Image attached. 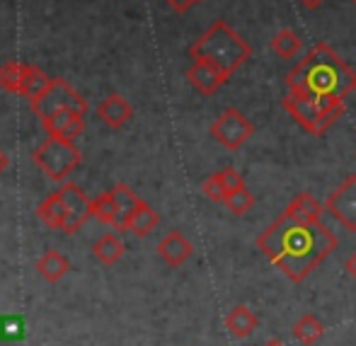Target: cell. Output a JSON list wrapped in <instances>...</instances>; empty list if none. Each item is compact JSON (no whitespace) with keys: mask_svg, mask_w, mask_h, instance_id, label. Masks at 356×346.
Here are the masks:
<instances>
[{"mask_svg":"<svg viewBox=\"0 0 356 346\" xmlns=\"http://www.w3.org/2000/svg\"><path fill=\"white\" fill-rule=\"evenodd\" d=\"M257 247L286 279L303 283L339 247V240L323 220L305 223L284 211L264 233H259Z\"/></svg>","mask_w":356,"mask_h":346,"instance_id":"cell-1","label":"cell"},{"mask_svg":"<svg viewBox=\"0 0 356 346\" xmlns=\"http://www.w3.org/2000/svg\"><path fill=\"white\" fill-rule=\"evenodd\" d=\"M286 85L289 92L308 94V97L347 99V94L354 92L356 73L327 42H318L286 73Z\"/></svg>","mask_w":356,"mask_h":346,"instance_id":"cell-2","label":"cell"},{"mask_svg":"<svg viewBox=\"0 0 356 346\" xmlns=\"http://www.w3.org/2000/svg\"><path fill=\"white\" fill-rule=\"evenodd\" d=\"M189 56L194 61H209L225 78H233L235 70L252 58V47L225 19H216L211 27L189 47Z\"/></svg>","mask_w":356,"mask_h":346,"instance_id":"cell-3","label":"cell"},{"mask_svg":"<svg viewBox=\"0 0 356 346\" xmlns=\"http://www.w3.org/2000/svg\"><path fill=\"white\" fill-rule=\"evenodd\" d=\"M83 153L73 140L49 136L32 153V163L47 174L51 182H68V177L73 174V170L80 165Z\"/></svg>","mask_w":356,"mask_h":346,"instance_id":"cell-4","label":"cell"},{"mask_svg":"<svg viewBox=\"0 0 356 346\" xmlns=\"http://www.w3.org/2000/svg\"><path fill=\"white\" fill-rule=\"evenodd\" d=\"M282 107L289 112V117L293 119L303 131L310 133V136H325V131L337 122V117L325 114L323 109L315 104V99L308 97V94L289 92L282 99Z\"/></svg>","mask_w":356,"mask_h":346,"instance_id":"cell-5","label":"cell"},{"mask_svg":"<svg viewBox=\"0 0 356 346\" xmlns=\"http://www.w3.org/2000/svg\"><path fill=\"white\" fill-rule=\"evenodd\" d=\"M29 107H32V112L37 114L39 119L49 117V114L58 112V109H71V112H78V114H83V117L88 114V102H85V97L63 78H54L51 88H49L37 102H29Z\"/></svg>","mask_w":356,"mask_h":346,"instance_id":"cell-6","label":"cell"},{"mask_svg":"<svg viewBox=\"0 0 356 346\" xmlns=\"http://www.w3.org/2000/svg\"><path fill=\"white\" fill-rule=\"evenodd\" d=\"M211 136L225 150H240L250 138L254 136V126L240 109L228 107L216 117L211 124Z\"/></svg>","mask_w":356,"mask_h":346,"instance_id":"cell-7","label":"cell"},{"mask_svg":"<svg viewBox=\"0 0 356 346\" xmlns=\"http://www.w3.org/2000/svg\"><path fill=\"white\" fill-rule=\"evenodd\" d=\"M325 211L334 215L349 233H356V174H349L337 189L327 194Z\"/></svg>","mask_w":356,"mask_h":346,"instance_id":"cell-8","label":"cell"},{"mask_svg":"<svg viewBox=\"0 0 356 346\" xmlns=\"http://www.w3.org/2000/svg\"><path fill=\"white\" fill-rule=\"evenodd\" d=\"M58 197H61L63 206L68 211V218H66V225H63V233L66 235H73L83 228L85 220L92 215V199L73 182H63L61 189H58Z\"/></svg>","mask_w":356,"mask_h":346,"instance_id":"cell-9","label":"cell"},{"mask_svg":"<svg viewBox=\"0 0 356 346\" xmlns=\"http://www.w3.org/2000/svg\"><path fill=\"white\" fill-rule=\"evenodd\" d=\"M42 124H44V129H47L49 136H58V138H66V140H75L78 136H83V131H85L83 114L71 112V109H58V112L44 117Z\"/></svg>","mask_w":356,"mask_h":346,"instance_id":"cell-10","label":"cell"},{"mask_svg":"<svg viewBox=\"0 0 356 346\" xmlns=\"http://www.w3.org/2000/svg\"><path fill=\"white\" fill-rule=\"evenodd\" d=\"M187 80L202 94L211 97V94L218 92V90L223 88V85L228 83L230 78H225V75L220 73V70L216 68V66H211L209 61H194L192 66H189V70H187Z\"/></svg>","mask_w":356,"mask_h":346,"instance_id":"cell-11","label":"cell"},{"mask_svg":"<svg viewBox=\"0 0 356 346\" xmlns=\"http://www.w3.org/2000/svg\"><path fill=\"white\" fill-rule=\"evenodd\" d=\"M155 249H158L160 259H163L165 264H170V267H182L194 254V245L189 242L179 230H172V233L165 235Z\"/></svg>","mask_w":356,"mask_h":346,"instance_id":"cell-12","label":"cell"},{"mask_svg":"<svg viewBox=\"0 0 356 346\" xmlns=\"http://www.w3.org/2000/svg\"><path fill=\"white\" fill-rule=\"evenodd\" d=\"M97 117L107 124L109 129H122L129 119L134 117V107L122 97V94H109L99 102Z\"/></svg>","mask_w":356,"mask_h":346,"instance_id":"cell-13","label":"cell"},{"mask_svg":"<svg viewBox=\"0 0 356 346\" xmlns=\"http://www.w3.org/2000/svg\"><path fill=\"white\" fill-rule=\"evenodd\" d=\"M225 329L230 332V337L235 339H248L250 334L257 329L259 320L257 315L252 313V310L248 308V305H235L233 310H230L228 315H225Z\"/></svg>","mask_w":356,"mask_h":346,"instance_id":"cell-14","label":"cell"},{"mask_svg":"<svg viewBox=\"0 0 356 346\" xmlns=\"http://www.w3.org/2000/svg\"><path fill=\"white\" fill-rule=\"evenodd\" d=\"M54 78H49L42 68L32 66V63H24V73H22V83H19V94L27 97L29 102H37L49 88H51Z\"/></svg>","mask_w":356,"mask_h":346,"instance_id":"cell-15","label":"cell"},{"mask_svg":"<svg viewBox=\"0 0 356 346\" xmlns=\"http://www.w3.org/2000/svg\"><path fill=\"white\" fill-rule=\"evenodd\" d=\"M112 197H114V201H117V208H119L117 225H114V228H117V230H127L129 218H131L134 211H136L138 206H141L143 199H138V194L134 192V189L129 187V184H124V182L114 184Z\"/></svg>","mask_w":356,"mask_h":346,"instance_id":"cell-16","label":"cell"},{"mask_svg":"<svg viewBox=\"0 0 356 346\" xmlns=\"http://www.w3.org/2000/svg\"><path fill=\"white\" fill-rule=\"evenodd\" d=\"M37 272L42 274L49 283H58L68 272H71V262H68L66 254L56 252V249H49L39 257L37 262Z\"/></svg>","mask_w":356,"mask_h":346,"instance_id":"cell-17","label":"cell"},{"mask_svg":"<svg viewBox=\"0 0 356 346\" xmlns=\"http://www.w3.org/2000/svg\"><path fill=\"white\" fill-rule=\"evenodd\" d=\"M37 215H39V220L47 225V228L63 230V225H66V218H68V211H66V206H63L61 197L54 192L51 197H47L42 204H39Z\"/></svg>","mask_w":356,"mask_h":346,"instance_id":"cell-18","label":"cell"},{"mask_svg":"<svg viewBox=\"0 0 356 346\" xmlns=\"http://www.w3.org/2000/svg\"><path fill=\"white\" fill-rule=\"evenodd\" d=\"M124 252H127V247H124V242L119 240L117 233H104L102 238L92 245V254L104 264V267L117 264L119 259L124 257Z\"/></svg>","mask_w":356,"mask_h":346,"instance_id":"cell-19","label":"cell"},{"mask_svg":"<svg viewBox=\"0 0 356 346\" xmlns=\"http://www.w3.org/2000/svg\"><path fill=\"white\" fill-rule=\"evenodd\" d=\"M286 211H289L293 218L305 220V223H320V218H323V211H325V204H318L308 192H303V194H298V197H296L289 206H286Z\"/></svg>","mask_w":356,"mask_h":346,"instance_id":"cell-20","label":"cell"},{"mask_svg":"<svg viewBox=\"0 0 356 346\" xmlns=\"http://www.w3.org/2000/svg\"><path fill=\"white\" fill-rule=\"evenodd\" d=\"M158 223H160V213L150 206V204L143 201L141 206L131 213V218H129V223H127V230H131L138 238H145V235H150L158 228Z\"/></svg>","mask_w":356,"mask_h":346,"instance_id":"cell-21","label":"cell"},{"mask_svg":"<svg viewBox=\"0 0 356 346\" xmlns=\"http://www.w3.org/2000/svg\"><path fill=\"white\" fill-rule=\"evenodd\" d=\"M269 47H272V51L277 53L279 58H286V61H291V58L298 56L300 49H303V39H300L298 34L293 32V29L284 27V29H279V32L274 34L272 42H269Z\"/></svg>","mask_w":356,"mask_h":346,"instance_id":"cell-22","label":"cell"},{"mask_svg":"<svg viewBox=\"0 0 356 346\" xmlns=\"http://www.w3.org/2000/svg\"><path fill=\"white\" fill-rule=\"evenodd\" d=\"M325 334V324L320 318H315V315H303V318L298 320V322L293 324V337L298 339L300 344L310 346L315 342H320Z\"/></svg>","mask_w":356,"mask_h":346,"instance_id":"cell-23","label":"cell"},{"mask_svg":"<svg viewBox=\"0 0 356 346\" xmlns=\"http://www.w3.org/2000/svg\"><path fill=\"white\" fill-rule=\"evenodd\" d=\"M92 215L107 225H117L119 208H117V201H114L112 192H104L92 199Z\"/></svg>","mask_w":356,"mask_h":346,"instance_id":"cell-24","label":"cell"},{"mask_svg":"<svg viewBox=\"0 0 356 346\" xmlns=\"http://www.w3.org/2000/svg\"><path fill=\"white\" fill-rule=\"evenodd\" d=\"M22 73H24V61H8L5 66H0V88L8 90V92L19 94Z\"/></svg>","mask_w":356,"mask_h":346,"instance_id":"cell-25","label":"cell"},{"mask_svg":"<svg viewBox=\"0 0 356 346\" xmlns=\"http://www.w3.org/2000/svg\"><path fill=\"white\" fill-rule=\"evenodd\" d=\"M223 206H228V211L233 215H245L250 208L254 206V194L250 192L248 187H243V189H238V192L228 194V199H225Z\"/></svg>","mask_w":356,"mask_h":346,"instance_id":"cell-26","label":"cell"},{"mask_svg":"<svg viewBox=\"0 0 356 346\" xmlns=\"http://www.w3.org/2000/svg\"><path fill=\"white\" fill-rule=\"evenodd\" d=\"M0 337H3L5 342H19V339L24 337L22 318H15V315H10V318L0 320Z\"/></svg>","mask_w":356,"mask_h":346,"instance_id":"cell-27","label":"cell"},{"mask_svg":"<svg viewBox=\"0 0 356 346\" xmlns=\"http://www.w3.org/2000/svg\"><path fill=\"white\" fill-rule=\"evenodd\" d=\"M202 192L207 194V199H211L213 204H225V199H228V192H225L223 182H220V177H218V172L204 179V182H202Z\"/></svg>","mask_w":356,"mask_h":346,"instance_id":"cell-28","label":"cell"},{"mask_svg":"<svg viewBox=\"0 0 356 346\" xmlns=\"http://www.w3.org/2000/svg\"><path fill=\"white\" fill-rule=\"evenodd\" d=\"M218 177H220V182H223V187L228 194H233V192H238V189L245 187V177L235 167H223L218 172Z\"/></svg>","mask_w":356,"mask_h":346,"instance_id":"cell-29","label":"cell"},{"mask_svg":"<svg viewBox=\"0 0 356 346\" xmlns=\"http://www.w3.org/2000/svg\"><path fill=\"white\" fill-rule=\"evenodd\" d=\"M165 3H168L175 13H187V10L194 5V0H165Z\"/></svg>","mask_w":356,"mask_h":346,"instance_id":"cell-30","label":"cell"},{"mask_svg":"<svg viewBox=\"0 0 356 346\" xmlns=\"http://www.w3.org/2000/svg\"><path fill=\"white\" fill-rule=\"evenodd\" d=\"M344 269H347L349 277H352V279L356 281V252L347 259V262H344Z\"/></svg>","mask_w":356,"mask_h":346,"instance_id":"cell-31","label":"cell"},{"mask_svg":"<svg viewBox=\"0 0 356 346\" xmlns=\"http://www.w3.org/2000/svg\"><path fill=\"white\" fill-rule=\"evenodd\" d=\"M300 5H303V8H308V10H318L320 5L325 3V0H298Z\"/></svg>","mask_w":356,"mask_h":346,"instance_id":"cell-32","label":"cell"},{"mask_svg":"<svg viewBox=\"0 0 356 346\" xmlns=\"http://www.w3.org/2000/svg\"><path fill=\"white\" fill-rule=\"evenodd\" d=\"M8 165H10V160H8V155H5V150H0V174L8 170Z\"/></svg>","mask_w":356,"mask_h":346,"instance_id":"cell-33","label":"cell"},{"mask_svg":"<svg viewBox=\"0 0 356 346\" xmlns=\"http://www.w3.org/2000/svg\"><path fill=\"white\" fill-rule=\"evenodd\" d=\"M264 346H284V344H279V342H269V344H264Z\"/></svg>","mask_w":356,"mask_h":346,"instance_id":"cell-34","label":"cell"},{"mask_svg":"<svg viewBox=\"0 0 356 346\" xmlns=\"http://www.w3.org/2000/svg\"><path fill=\"white\" fill-rule=\"evenodd\" d=\"M194 3H202V0H194Z\"/></svg>","mask_w":356,"mask_h":346,"instance_id":"cell-35","label":"cell"},{"mask_svg":"<svg viewBox=\"0 0 356 346\" xmlns=\"http://www.w3.org/2000/svg\"><path fill=\"white\" fill-rule=\"evenodd\" d=\"M352 3H354V5H356V0H352Z\"/></svg>","mask_w":356,"mask_h":346,"instance_id":"cell-36","label":"cell"},{"mask_svg":"<svg viewBox=\"0 0 356 346\" xmlns=\"http://www.w3.org/2000/svg\"><path fill=\"white\" fill-rule=\"evenodd\" d=\"M354 90H356V85H354Z\"/></svg>","mask_w":356,"mask_h":346,"instance_id":"cell-37","label":"cell"}]
</instances>
